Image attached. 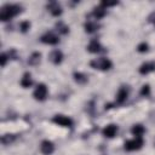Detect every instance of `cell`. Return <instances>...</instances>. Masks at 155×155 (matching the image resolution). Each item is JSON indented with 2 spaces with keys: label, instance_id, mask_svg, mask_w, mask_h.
<instances>
[{
  "label": "cell",
  "instance_id": "cell-1",
  "mask_svg": "<svg viewBox=\"0 0 155 155\" xmlns=\"http://www.w3.org/2000/svg\"><path fill=\"white\" fill-rule=\"evenodd\" d=\"M22 6L18 4H5L0 11V21L8 22L22 12Z\"/></svg>",
  "mask_w": 155,
  "mask_h": 155
},
{
  "label": "cell",
  "instance_id": "cell-2",
  "mask_svg": "<svg viewBox=\"0 0 155 155\" xmlns=\"http://www.w3.org/2000/svg\"><path fill=\"white\" fill-rule=\"evenodd\" d=\"M91 68L96 69V70H101V71H108L113 68V62L107 58V57H99V58H94L90 62Z\"/></svg>",
  "mask_w": 155,
  "mask_h": 155
},
{
  "label": "cell",
  "instance_id": "cell-3",
  "mask_svg": "<svg viewBox=\"0 0 155 155\" xmlns=\"http://www.w3.org/2000/svg\"><path fill=\"white\" fill-rule=\"evenodd\" d=\"M143 145H144V139L143 138L133 137L132 139H128L124 143V149L126 151H137V150L142 149Z\"/></svg>",
  "mask_w": 155,
  "mask_h": 155
},
{
  "label": "cell",
  "instance_id": "cell-4",
  "mask_svg": "<svg viewBox=\"0 0 155 155\" xmlns=\"http://www.w3.org/2000/svg\"><path fill=\"white\" fill-rule=\"evenodd\" d=\"M52 122L58 125V126H62V127H67V128H71L73 125H74V121L71 117L67 116V115H63V114H56L53 117H52Z\"/></svg>",
  "mask_w": 155,
  "mask_h": 155
},
{
  "label": "cell",
  "instance_id": "cell-5",
  "mask_svg": "<svg viewBox=\"0 0 155 155\" xmlns=\"http://www.w3.org/2000/svg\"><path fill=\"white\" fill-rule=\"evenodd\" d=\"M40 41H41L42 44H45V45L54 46V45H58V44H59V36H58L54 31L50 30V31L44 33V34L40 36Z\"/></svg>",
  "mask_w": 155,
  "mask_h": 155
},
{
  "label": "cell",
  "instance_id": "cell-6",
  "mask_svg": "<svg viewBox=\"0 0 155 155\" xmlns=\"http://www.w3.org/2000/svg\"><path fill=\"white\" fill-rule=\"evenodd\" d=\"M47 94H48V90H47V86L42 82L38 84L36 87L34 88V92H33V97L34 99L39 101V102H44L46 101L47 98Z\"/></svg>",
  "mask_w": 155,
  "mask_h": 155
},
{
  "label": "cell",
  "instance_id": "cell-7",
  "mask_svg": "<svg viewBox=\"0 0 155 155\" xmlns=\"http://www.w3.org/2000/svg\"><path fill=\"white\" fill-rule=\"evenodd\" d=\"M128 96H130V87H128V86H121V87L117 90V92H116V96H115V104H117V105L124 104V103L127 101Z\"/></svg>",
  "mask_w": 155,
  "mask_h": 155
},
{
  "label": "cell",
  "instance_id": "cell-8",
  "mask_svg": "<svg viewBox=\"0 0 155 155\" xmlns=\"http://www.w3.org/2000/svg\"><path fill=\"white\" fill-rule=\"evenodd\" d=\"M46 8H47V11L50 12V15L53 16V17H61L62 13H63L62 5H61L58 1H50V2L46 5Z\"/></svg>",
  "mask_w": 155,
  "mask_h": 155
},
{
  "label": "cell",
  "instance_id": "cell-9",
  "mask_svg": "<svg viewBox=\"0 0 155 155\" xmlns=\"http://www.w3.org/2000/svg\"><path fill=\"white\" fill-rule=\"evenodd\" d=\"M117 132H119V126H117L116 124H108V125L104 126L103 130H102L103 137L109 138V139L114 138V137L117 134Z\"/></svg>",
  "mask_w": 155,
  "mask_h": 155
},
{
  "label": "cell",
  "instance_id": "cell-10",
  "mask_svg": "<svg viewBox=\"0 0 155 155\" xmlns=\"http://www.w3.org/2000/svg\"><path fill=\"white\" fill-rule=\"evenodd\" d=\"M54 143L51 142L50 139H44L41 140L40 143V151L44 154V155H52L54 153Z\"/></svg>",
  "mask_w": 155,
  "mask_h": 155
},
{
  "label": "cell",
  "instance_id": "cell-11",
  "mask_svg": "<svg viewBox=\"0 0 155 155\" xmlns=\"http://www.w3.org/2000/svg\"><path fill=\"white\" fill-rule=\"evenodd\" d=\"M48 59L51 61L52 64H54V65H59V64L63 62V59H64V54H63V52H62L61 50L56 48V50H53V51L50 52V54H48Z\"/></svg>",
  "mask_w": 155,
  "mask_h": 155
},
{
  "label": "cell",
  "instance_id": "cell-12",
  "mask_svg": "<svg viewBox=\"0 0 155 155\" xmlns=\"http://www.w3.org/2000/svg\"><path fill=\"white\" fill-rule=\"evenodd\" d=\"M86 48H87V51L90 53H99V52L103 51V46H102L101 41L97 40V39H92L88 42V45L86 46Z\"/></svg>",
  "mask_w": 155,
  "mask_h": 155
},
{
  "label": "cell",
  "instance_id": "cell-13",
  "mask_svg": "<svg viewBox=\"0 0 155 155\" xmlns=\"http://www.w3.org/2000/svg\"><path fill=\"white\" fill-rule=\"evenodd\" d=\"M154 70H155V62H144L138 68V73L140 75H148Z\"/></svg>",
  "mask_w": 155,
  "mask_h": 155
},
{
  "label": "cell",
  "instance_id": "cell-14",
  "mask_svg": "<svg viewBox=\"0 0 155 155\" xmlns=\"http://www.w3.org/2000/svg\"><path fill=\"white\" fill-rule=\"evenodd\" d=\"M99 28H101V25L97 23V21H87V22H85V24H84V29H85V31L88 33V34L96 33L97 30H99Z\"/></svg>",
  "mask_w": 155,
  "mask_h": 155
},
{
  "label": "cell",
  "instance_id": "cell-15",
  "mask_svg": "<svg viewBox=\"0 0 155 155\" xmlns=\"http://www.w3.org/2000/svg\"><path fill=\"white\" fill-rule=\"evenodd\" d=\"M21 86L23 88H29L33 86V78H31V73L30 71H25L23 75H22V79L19 81Z\"/></svg>",
  "mask_w": 155,
  "mask_h": 155
},
{
  "label": "cell",
  "instance_id": "cell-16",
  "mask_svg": "<svg viewBox=\"0 0 155 155\" xmlns=\"http://www.w3.org/2000/svg\"><path fill=\"white\" fill-rule=\"evenodd\" d=\"M145 133V127L142 124H134L131 127V134L133 137H138V138H143V134Z\"/></svg>",
  "mask_w": 155,
  "mask_h": 155
},
{
  "label": "cell",
  "instance_id": "cell-17",
  "mask_svg": "<svg viewBox=\"0 0 155 155\" xmlns=\"http://www.w3.org/2000/svg\"><path fill=\"white\" fill-rule=\"evenodd\" d=\"M91 16H92L94 19L99 21V19H102V18H104V17L107 16V10H105L104 7H102L101 5H98V6H96V7L92 10Z\"/></svg>",
  "mask_w": 155,
  "mask_h": 155
},
{
  "label": "cell",
  "instance_id": "cell-18",
  "mask_svg": "<svg viewBox=\"0 0 155 155\" xmlns=\"http://www.w3.org/2000/svg\"><path fill=\"white\" fill-rule=\"evenodd\" d=\"M73 79L78 85H85V84L88 82V76L82 71H74L73 73Z\"/></svg>",
  "mask_w": 155,
  "mask_h": 155
},
{
  "label": "cell",
  "instance_id": "cell-19",
  "mask_svg": "<svg viewBox=\"0 0 155 155\" xmlns=\"http://www.w3.org/2000/svg\"><path fill=\"white\" fill-rule=\"evenodd\" d=\"M40 62H41V53L38 52V51L33 52V53L28 57V64H29V65L35 67V65H39Z\"/></svg>",
  "mask_w": 155,
  "mask_h": 155
},
{
  "label": "cell",
  "instance_id": "cell-20",
  "mask_svg": "<svg viewBox=\"0 0 155 155\" xmlns=\"http://www.w3.org/2000/svg\"><path fill=\"white\" fill-rule=\"evenodd\" d=\"M54 27H56V30H57L59 34H62V35L69 34V25H67L63 21H58Z\"/></svg>",
  "mask_w": 155,
  "mask_h": 155
},
{
  "label": "cell",
  "instance_id": "cell-21",
  "mask_svg": "<svg viewBox=\"0 0 155 155\" xmlns=\"http://www.w3.org/2000/svg\"><path fill=\"white\" fill-rule=\"evenodd\" d=\"M16 138H17V136H15L12 133H6V134H4L1 137V143L4 145H10L16 140Z\"/></svg>",
  "mask_w": 155,
  "mask_h": 155
},
{
  "label": "cell",
  "instance_id": "cell-22",
  "mask_svg": "<svg viewBox=\"0 0 155 155\" xmlns=\"http://www.w3.org/2000/svg\"><path fill=\"white\" fill-rule=\"evenodd\" d=\"M136 50H137V52H139V53H147V52L149 51V44L145 42V41H142V42H139V44L137 45Z\"/></svg>",
  "mask_w": 155,
  "mask_h": 155
},
{
  "label": "cell",
  "instance_id": "cell-23",
  "mask_svg": "<svg viewBox=\"0 0 155 155\" xmlns=\"http://www.w3.org/2000/svg\"><path fill=\"white\" fill-rule=\"evenodd\" d=\"M151 93V88H150V85L149 84H144L142 87H140V91H139V94L142 97H149Z\"/></svg>",
  "mask_w": 155,
  "mask_h": 155
},
{
  "label": "cell",
  "instance_id": "cell-24",
  "mask_svg": "<svg viewBox=\"0 0 155 155\" xmlns=\"http://www.w3.org/2000/svg\"><path fill=\"white\" fill-rule=\"evenodd\" d=\"M30 27H31V23H30L29 21H22V22L19 23V30H21L22 33H24V34L30 30Z\"/></svg>",
  "mask_w": 155,
  "mask_h": 155
},
{
  "label": "cell",
  "instance_id": "cell-25",
  "mask_svg": "<svg viewBox=\"0 0 155 155\" xmlns=\"http://www.w3.org/2000/svg\"><path fill=\"white\" fill-rule=\"evenodd\" d=\"M8 59H10V57H8L7 52H2V53L0 54V62H1V67H5Z\"/></svg>",
  "mask_w": 155,
  "mask_h": 155
},
{
  "label": "cell",
  "instance_id": "cell-26",
  "mask_svg": "<svg viewBox=\"0 0 155 155\" xmlns=\"http://www.w3.org/2000/svg\"><path fill=\"white\" fill-rule=\"evenodd\" d=\"M119 2H116V1H114V2H105V1H102L99 5L102 6V7H104L105 10L108 8V7H111V6H116Z\"/></svg>",
  "mask_w": 155,
  "mask_h": 155
},
{
  "label": "cell",
  "instance_id": "cell-27",
  "mask_svg": "<svg viewBox=\"0 0 155 155\" xmlns=\"http://www.w3.org/2000/svg\"><path fill=\"white\" fill-rule=\"evenodd\" d=\"M7 54H8V57H10V59H17L18 58V56H17V52H16V50H10V52H7Z\"/></svg>",
  "mask_w": 155,
  "mask_h": 155
},
{
  "label": "cell",
  "instance_id": "cell-28",
  "mask_svg": "<svg viewBox=\"0 0 155 155\" xmlns=\"http://www.w3.org/2000/svg\"><path fill=\"white\" fill-rule=\"evenodd\" d=\"M148 21H149V22L155 27V11H154V12H151V13L148 16Z\"/></svg>",
  "mask_w": 155,
  "mask_h": 155
}]
</instances>
